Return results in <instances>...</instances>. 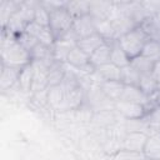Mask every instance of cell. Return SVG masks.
Wrapping results in <instances>:
<instances>
[{
  "label": "cell",
  "mask_w": 160,
  "mask_h": 160,
  "mask_svg": "<svg viewBox=\"0 0 160 160\" xmlns=\"http://www.w3.org/2000/svg\"><path fill=\"white\" fill-rule=\"evenodd\" d=\"M0 54H1V65L9 68L21 70L26 65L31 64L30 52L16 41L15 35L8 32L6 30H1Z\"/></svg>",
  "instance_id": "obj_1"
},
{
  "label": "cell",
  "mask_w": 160,
  "mask_h": 160,
  "mask_svg": "<svg viewBox=\"0 0 160 160\" xmlns=\"http://www.w3.org/2000/svg\"><path fill=\"white\" fill-rule=\"evenodd\" d=\"M148 40H150V39L142 31V29L140 26H136L135 29H132L128 34L122 35L118 40V42L121 46V49L125 51L128 58L131 60V59L141 55L144 45L148 42Z\"/></svg>",
  "instance_id": "obj_2"
},
{
  "label": "cell",
  "mask_w": 160,
  "mask_h": 160,
  "mask_svg": "<svg viewBox=\"0 0 160 160\" xmlns=\"http://www.w3.org/2000/svg\"><path fill=\"white\" fill-rule=\"evenodd\" d=\"M72 25L74 18L69 14V11L65 8H60L50 12L49 28L55 38V41L62 38L70 29H72Z\"/></svg>",
  "instance_id": "obj_3"
},
{
  "label": "cell",
  "mask_w": 160,
  "mask_h": 160,
  "mask_svg": "<svg viewBox=\"0 0 160 160\" xmlns=\"http://www.w3.org/2000/svg\"><path fill=\"white\" fill-rule=\"evenodd\" d=\"M115 110L126 120L145 119L151 112V110L148 106L139 102H131V101H116Z\"/></svg>",
  "instance_id": "obj_4"
},
{
  "label": "cell",
  "mask_w": 160,
  "mask_h": 160,
  "mask_svg": "<svg viewBox=\"0 0 160 160\" xmlns=\"http://www.w3.org/2000/svg\"><path fill=\"white\" fill-rule=\"evenodd\" d=\"M149 134L142 132V131H128L125 136L121 140V149L120 150H126V151H132V152H144V148L146 144Z\"/></svg>",
  "instance_id": "obj_5"
},
{
  "label": "cell",
  "mask_w": 160,
  "mask_h": 160,
  "mask_svg": "<svg viewBox=\"0 0 160 160\" xmlns=\"http://www.w3.org/2000/svg\"><path fill=\"white\" fill-rule=\"evenodd\" d=\"M25 31L28 34H30L31 36H34L39 42L45 44V45H48L50 48H52L54 44H55V38H54V35H52V32H51L49 26H42V25L32 21L26 26Z\"/></svg>",
  "instance_id": "obj_6"
},
{
  "label": "cell",
  "mask_w": 160,
  "mask_h": 160,
  "mask_svg": "<svg viewBox=\"0 0 160 160\" xmlns=\"http://www.w3.org/2000/svg\"><path fill=\"white\" fill-rule=\"evenodd\" d=\"M114 10L112 1H90V15L95 21L111 19Z\"/></svg>",
  "instance_id": "obj_7"
},
{
  "label": "cell",
  "mask_w": 160,
  "mask_h": 160,
  "mask_svg": "<svg viewBox=\"0 0 160 160\" xmlns=\"http://www.w3.org/2000/svg\"><path fill=\"white\" fill-rule=\"evenodd\" d=\"M72 29L75 31V34L78 35L79 40L86 36H90L92 34L96 32V28H95V21L91 18V15H85L78 19H74V25Z\"/></svg>",
  "instance_id": "obj_8"
},
{
  "label": "cell",
  "mask_w": 160,
  "mask_h": 160,
  "mask_svg": "<svg viewBox=\"0 0 160 160\" xmlns=\"http://www.w3.org/2000/svg\"><path fill=\"white\" fill-rule=\"evenodd\" d=\"M65 62L55 60L49 68H48V89L59 86L64 81V78L66 75V69H65Z\"/></svg>",
  "instance_id": "obj_9"
},
{
  "label": "cell",
  "mask_w": 160,
  "mask_h": 160,
  "mask_svg": "<svg viewBox=\"0 0 160 160\" xmlns=\"http://www.w3.org/2000/svg\"><path fill=\"white\" fill-rule=\"evenodd\" d=\"M19 75H20V70L19 69H14V68H9V66H5V65H1V70H0V90L2 92H5L6 90H10L14 85L18 84Z\"/></svg>",
  "instance_id": "obj_10"
},
{
  "label": "cell",
  "mask_w": 160,
  "mask_h": 160,
  "mask_svg": "<svg viewBox=\"0 0 160 160\" xmlns=\"http://www.w3.org/2000/svg\"><path fill=\"white\" fill-rule=\"evenodd\" d=\"M94 74L101 81H120L121 68L114 65L112 62H108L105 65L95 68V72Z\"/></svg>",
  "instance_id": "obj_11"
},
{
  "label": "cell",
  "mask_w": 160,
  "mask_h": 160,
  "mask_svg": "<svg viewBox=\"0 0 160 160\" xmlns=\"http://www.w3.org/2000/svg\"><path fill=\"white\" fill-rule=\"evenodd\" d=\"M24 1L18 0H2L0 2V20H1V28H5L8 21L11 19L14 14H16L20 8L22 6Z\"/></svg>",
  "instance_id": "obj_12"
},
{
  "label": "cell",
  "mask_w": 160,
  "mask_h": 160,
  "mask_svg": "<svg viewBox=\"0 0 160 160\" xmlns=\"http://www.w3.org/2000/svg\"><path fill=\"white\" fill-rule=\"evenodd\" d=\"M150 40L160 41V14L149 16L139 25Z\"/></svg>",
  "instance_id": "obj_13"
},
{
  "label": "cell",
  "mask_w": 160,
  "mask_h": 160,
  "mask_svg": "<svg viewBox=\"0 0 160 160\" xmlns=\"http://www.w3.org/2000/svg\"><path fill=\"white\" fill-rule=\"evenodd\" d=\"M105 42H106V40L101 35H99L98 32H95V34H92L90 36H86V38L80 39L78 41V48L81 49L85 54H88L90 56L96 49H99Z\"/></svg>",
  "instance_id": "obj_14"
},
{
  "label": "cell",
  "mask_w": 160,
  "mask_h": 160,
  "mask_svg": "<svg viewBox=\"0 0 160 160\" xmlns=\"http://www.w3.org/2000/svg\"><path fill=\"white\" fill-rule=\"evenodd\" d=\"M99 88L111 101L116 102L121 99L125 85L121 81H100Z\"/></svg>",
  "instance_id": "obj_15"
},
{
  "label": "cell",
  "mask_w": 160,
  "mask_h": 160,
  "mask_svg": "<svg viewBox=\"0 0 160 160\" xmlns=\"http://www.w3.org/2000/svg\"><path fill=\"white\" fill-rule=\"evenodd\" d=\"M142 154L148 160H160V135L159 134H151L148 136Z\"/></svg>",
  "instance_id": "obj_16"
},
{
  "label": "cell",
  "mask_w": 160,
  "mask_h": 160,
  "mask_svg": "<svg viewBox=\"0 0 160 160\" xmlns=\"http://www.w3.org/2000/svg\"><path fill=\"white\" fill-rule=\"evenodd\" d=\"M110 55H111L110 42H105L104 45H101L99 49H96V50L90 55V64H91L94 68L105 65V64L110 62Z\"/></svg>",
  "instance_id": "obj_17"
},
{
  "label": "cell",
  "mask_w": 160,
  "mask_h": 160,
  "mask_svg": "<svg viewBox=\"0 0 160 160\" xmlns=\"http://www.w3.org/2000/svg\"><path fill=\"white\" fill-rule=\"evenodd\" d=\"M32 81H34V64L31 61V64L26 65L20 70L19 81H18L19 89L24 92H30L32 88Z\"/></svg>",
  "instance_id": "obj_18"
},
{
  "label": "cell",
  "mask_w": 160,
  "mask_h": 160,
  "mask_svg": "<svg viewBox=\"0 0 160 160\" xmlns=\"http://www.w3.org/2000/svg\"><path fill=\"white\" fill-rule=\"evenodd\" d=\"M110 48H111L110 62H112L114 65H116L119 68H124V66H126V65L130 64V59L128 58V55L125 54V51L121 49V46L119 45L118 40L110 41Z\"/></svg>",
  "instance_id": "obj_19"
},
{
  "label": "cell",
  "mask_w": 160,
  "mask_h": 160,
  "mask_svg": "<svg viewBox=\"0 0 160 160\" xmlns=\"http://www.w3.org/2000/svg\"><path fill=\"white\" fill-rule=\"evenodd\" d=\"M155 61L150 60L149 58H145L142 55H139L134 59L130 60V65L140 74V75H145V74H152V70L155 68Z\"/></svg>",
  "instance_id": "obj_20"
},
{
  "label": "cell",
  "mask_w": 160,
  "mask_h": 160,
  "mask_svg": "<svg viewBox=\"0 0 160 160\" xmlns=\"http://www.w3.org/2000/svg\"><path fill=\"white\" fill-rule=\"evenodd\" d=\"M65 9L74 19H78L90 14V1H68Z\"/></svg>",
  "instance_id": "obj_21"
},
{
  "label": "cell",
  "mask_w": 160,
  "mask_h": 160,
  "mask_svg": "<svg viewBox=\"0 0 160 160\" xmlns=\"http://www.w3.org/2000/svg\"><path fill=\"white\" fill-rule=\"evenodd\" d=\"M160 88L159 82L155 80V78L152 76V74H145V75H140V81H139V89L149 98H151L158 89Z\"/></svg>",
  "instance_id": "obj_22"
},
{
  "label": "cell",
  "mask_w": 160,
  "mask_h": 160,
  "mask_svg": "<svg viewBox=\"0 0 160 160\" xmlns=\"http://www.w3.org/2000/svg\"><path fill=\"white\" fill-rule=\"evenodd\" d=\"M95 28H96V32L99 35H101L106 40V42L116 40L115 39V30H114V26H112V22H111L110 19L95 21Z\"/></svg>",
  "instance_id": "obj_23"
},
{
  "label": "cell",
  "mask_w": 160,
  "mask_h": 160,
  "mask_svg": "<svg viewBox=\"0 0 160 160\" xmlns=\"http://www.w3.org/2000/svg\"><path fill=\"white\" fill-rule=\"evenodd\" d=\"M120 81L124 85H130V86H138L139 88L140 74L129 64V65L121 68V78H120Z\"/></svg>",
  "instance_id": "obj_24"
},
{
  "label": "cell",
  "mask_w": 160,
  "mask_h": 160,
  "mask_svg": "<svg viewBox=\"0 0 160 160\" xmlns=\"http://www.w3.org/2000/svg\"><path fill=\"white\" fill-rule=\"evenodd\" d=\"M141 55L145 58H149L152 61L160 60V41L156 40H148V42L144 45V49L141 51Z\"/></svg>",
  "instance_id": "obj_25"
},
{
  "label": "cell",
  "mask_w": 160,
  "mask_h": 160,
  "mask_svg": "<svg viewBox=\"0 0 160 160\" xmlns=\"http://www.w3.org/2000/svg\"><path fill=\"white\" fill-rule=\"evenodd\" d=\"M34 21L40 24V25H42V26H49L50 12L44 8L41 1H36L35 2V18H34Z\"/></svg>",
  "instance_id": "obj_26"
},
{
  "label": "cell",
  "mask_w": 160,
  "mask_h": 160,
  "mask_svg": "<svg viewBox=\"0 0 160 160\" xmlns=\"http://www.w3.org/2000/svg\"><path fill=\"white\" fill-rule=\"evenodd\" d=\"M16 41L24 48V49H26L29 52L34 49V46L39 42L34 36H31L30 34H28L26 31L25 32H22V34H20V35H18L16 36Z\"/></svg>",
  "instance_id": "obj_27"
},
{
  "label": "cell",
  "mask_w": 160,
  "mask_h": 160,
  "mask_svg": "<svg viewBox=\"0 0 160 160\" xmlns=\"http://www.w3.org/2000/svg\"><path fill=\"white\" fill-rule=\"evenodd\" d=\"M114 160H146L144 154L140 152H132L126 150H119L116 155L114 156Z\"/></svg>",
  "instance_id": "obj_28"
},
{
  "label": "cell",
  "mask_w": 160,
  "mask_h": 160,
  "mask_svg": "<svg viewBox=\"0 0 160 160\" xmlns=\"http://www.w3.org/2000/svg\"><path fill=\"white\" fill-rule=\"evenodd\" d=\"M141 5L144 6V9L148 11V14H149L150 16L160 14V1H154V0H150V1H141Z\"/></svg>",
  "instance_id": "obj_29"
},
{
  "label": "cell",
  "mask_w": 160,
  "mask_h": 160,
  "mask_svg": "<svg viewBox=\"0 0 160 160\" xmlns=\"http://www.w3.org/2000/svg\"><path fill=\"white\" fill-rule=\"evenodd\" d=\"M152 76L155 78V80L159 82V85H160V60L159 61H156V64H155V68H154V70H152Z\"/></svg>",
  "instance_id": "obj_30"
},
{
  "label": "cell",
  "mask_w": 160,
  "mask_h": 160,
  "mask_svg": "<svg viewBox=\"0 0 160 160\" xmlns=\"http://www.w3.org/2000/svg\"><path fill=\"white\" fill-rule=\"evenodd\" d=\"M151 100H152V102H154V105H155L156 108H160V88H159L158 91L151 96Z\"/></svg>",
  "instance_id": "obj_31"
},
{
  "label": "cell",
  "mask_w": 160,
  "mask_h": 160,
  "mask_svg": "<svg viewBox=\"0 0 160 160\" xmlns=\"http://www.w3.org/2000/svg\"><path fill=\"white\" fill-rule=\"evenodd\" d=\"M146 160H148V159H146Z\"/></svg>",
  "instance_id": "obj_32"
}]
</instances>
